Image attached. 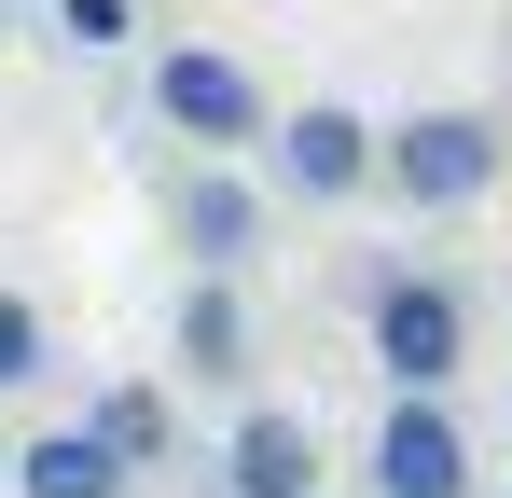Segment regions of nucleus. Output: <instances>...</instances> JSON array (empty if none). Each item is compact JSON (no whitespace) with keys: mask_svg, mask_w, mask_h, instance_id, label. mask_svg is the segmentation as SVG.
Listing matches in <instances>:
<instances>
[{"mask_svg":"<svg viewBox=\"0 0 512 498\" xmlns=\"http://www.w3.org/2000/svg\"><path fill=\"white\" fill-rule=\"evenodd\" d=\"M499 166H512V139L485 111H416V125L374 139V180H388L402 208H471V194H499Z\"/></svg>","mask_w":512,"mask_h":498,"instance_id":"obj_1","label":"nucleus"},{"mask_svg":"<svg viewBox=\"0 0 512 498\" xmlns=\"http://www.w3.org/2000/svg\"><path fill=\"white\" fill-rule=\"evenodd\" d=\"M374 360H388V388H402V402H429V388L471 360L457 291H443V277H388V291H374Z\"/></svg>","mask_w":512,"mask_h":498,"instance_id":"obj_2","label":"nucleus"},{"mask_svg":"<svg viewBox=\"0 0 512 498\" xmlns=\"http://www.w3.org/2000/svg\"><path fill=\"white\" fill-rule=\"evenodd\" d=\"M153 111H167L194 153H236V139H263V83L222 56V42H180L167 70H153Z\"/></svg>","mask_w":512,"mask_h":498,"instance_id":"obj_3","label":"nucleus"},{"mask_svg":"<svg viewBox=\"0 0 512 498\" xmlns=\"http://www.w3.org/2000/svg\"><path fill=\"white\" fill-rule=\"evenodd\" d=\"M374 485H388V498H471V429L443 415V388L374 429Z\"/></svg>","mask_w":512,"mask_h":498,"instance_id":"obj_4","label":"nucleus"},{"mask_svg":"<svg viewBox=\"0 0 512 498\" xmlns=\"http://www.w3.org/2000/svg\"><path fill=\"white\" fill-rule=\"evenodd\" d=\"M277 180H291V194H319V208L360 194V180H374V125H360L346 97H305V111L277 125Z\"/></svg>","mask_w":512,"mask_h":498,"instance_id":"obj_5","label":"nucleus"},{"mask_svg":"<svg viewBox=\"0 0 512 498\" xmlns=\"http://www.w3.org/2000/svg\"><path fill=\"white\" fill-rule=\"evenodd\" d=\"M250 236H263L250 180H236V166H194V180H180V249H194V277H236Z\"/></svg>","mask_w":512,"mask_h":498,"instance_id":"obj_6","label":"nucleus"},{"mask_svg":"<svg viewBox=\"0 0 512 498\" xmlns=\"http://www.w3.org/2000/svg\"><path fill=\"white\" fill-rule=\"evenodd\" d=\"M222 471H236V498H319V429L263 402V415H236V457Z\"/></svg>","mask_w":512,"mask_h":498,"instance_id":"obj_7","label":"nucleus"},{"mask_svg":"<svg viewBox=\"0 0 512 498\" xmlns=\"http://www.w3.org/2000/svg\"><path fill=\"white\" fill-rule=\"evenodd\" d=\"M0 485H14V498H125L139 471H125V457H111L97 429H42V443H28V457H14Z\"/></svg>","mask_w":512,"mask_h":498,"instance_id":"obj_8","label":"nucleus"},{"mask_svg":"<svg viewBox=\"0 0 512 498\" xmlns=\"http://www.w3.org/2000/svg\"><path fill=\"white\" fill-rule=\"evenodd\" d=\"M180 374H208V388L250 374V305H236V277H194V291H180Z\"/></svg>","mask_w":512,"mask_h":498,"instance_id":"obj_9","label":"nucleus"},{"mask_svg":"<svg viewBox=\"0 0 512 498\" xmlns=\"http://www.w3.org/2000/svg\"><path fill=\"white\" fill-rule=\"evenodd\" d=\"M97 443H111V457H125V471H139V457H167V402H153V388H111V402L84 415Z\"/></svg>","mask_w":512,"mask_h":498,"instance_id":"obj_10","label":"nucleus"},{"mask_svg":"<svg viewBox=\"0 0 512 498\" xmlns=\"http://www.w3.org/2000/svg\"><path fill=\"white\" fill-rule=\"evenodd\" d=\"M28 374H42V305L0 291V388H28Z\"/></svg>","mask_w":512,"mask_h":498,"instance_id":"obj_11","label":"nucleus"},{"mask_svg":"<svg viewBox=\"0 0 512 498\" xmlns=\"http://www.w3.org/2000/svg\"><path fill=\"white\" fill-rule=\"evenodd\" d=\"M70 42H125V0H70Z\"/></svg>","mask_w":512,"mask_h":498,"instance_id":"obj_12","label":"nucleus"},{"mask_svg":"<svg viewBox=\"0 0 512 498\" xmlns=\"http://www.w3.org/2000/svg\"><path fill=\"white\" fill-rule=\"evenodd\" d=\"M0 471H14V443H0Z\"/></svg>","mask_w":512,"mask_h":498,"instance_id":"obj_13","label":"nucleus"}]
</instances>
